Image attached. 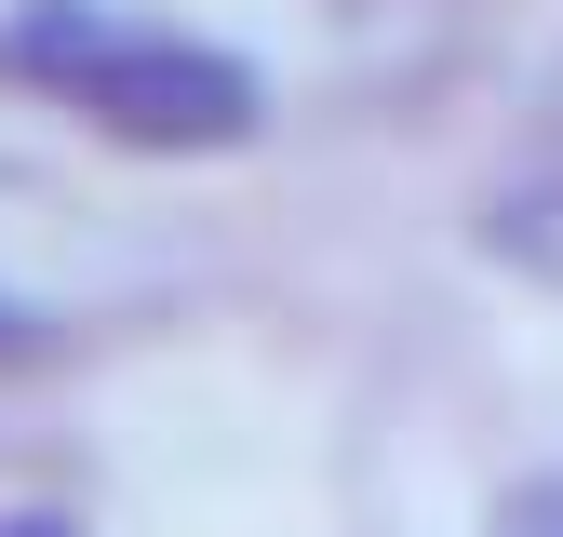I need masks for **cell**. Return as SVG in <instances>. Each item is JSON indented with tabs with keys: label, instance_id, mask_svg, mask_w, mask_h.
Wrapping results in <instances>:
<instances>
[{
	"label": "cell",
	"instance_id": "obj_1",
	"mask_svg": "<svg viewBox=\"0 0 563 537\" xmlns=\"http://www.w3.org/2000/svg\"><path fill=\"white\" fill-rule=\"evenodd\" d=\"M0 81L81 108L121 149H242L268 121V81L242 54L175 41V28H121L108 0H14L0 14Z\"/></svg>",
	"mask_w": 563,
	"mask_h": 537
},
{
	"label": "cell",
	"instance_id": "obj_2",
	"mask_svg": "<svg viewBox=\"0 0 563 537\" xmlns=\"http://www.w3.org/2000/svg\"><path fill=\"white\" fill-rule=\"evenodd\" d=\"M497 537H563V470H537V484L497 497Z\"/></svg>",
	"mask_w": 563,
	"mask_h": 537
},
{
	"label": "cell",
	"instance_id": "obj_4",
	"mask_svg": "<svg viewBox=\"0 0 563 537\" xmlns=\"http://www.w3.org/2000/svg\"><path fill=\"white\" fill-rule=\"evenodd\" d=\"M14 350H27V309H14V296H0V363H14Z\"/></svg>",
	"mask_w": 563,
	"mask_h": 537
},
{
	"label": "cell",
	"instance_id": "obj_3",
	"mask_svg": "<svg viewBox=\"0 0 563 537\" xmlns=\"http://www.w3.org/2000/svg\"><path fill=\"white\" fill-rule=\"evenodd\" d=\"M0 537H67V524L54 511H0Z\"/></svg>",
	"mask_w": 563,
	"mask_h": 537
}]
</instances>
